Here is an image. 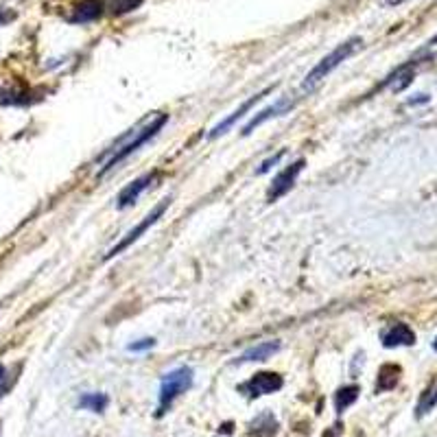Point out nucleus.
<instances>
[{"label":"nucleus","instance_id":"obj_6","mask_svg":"<svg viewBox=\"0 0 437 437\" xmlns=\"http://www.w3.org/2000/svg\"><path fill=\"white\" fill-rule=\"evenodd\" d=\"M304 164H306L304 160H295L291 167H286L284 171H280L276 177H273V182L267 190V201L269 203H276L280 197H284L286 193H289L295 184V180H297V175L304 171Z\"/></svg>","mask_w":437,"mask_h":437},{"label":"nucleus","instance_id":"obj_22","mask_svg":"<svg viewBox=\"0 0 437 437\" xmlns=\"http://www.w3.org/2000/svg\"><path fill=\"white\" fill-rule=\"evenodd\" d=\"M13 18H16V13H13V11L0 9V26H3V24H7V22H11Z\"/></svg>","mask_w":437,"mask_h":437},{"label":"nucleus","instance_id":"obj_14","mask_svg":"<svg viewBox=\"0 0 437 437\" xmlns=\"http://www.w3.org/2000/svg\"><path fill=\"white\" fill-rule=\"evenodd\" d=\"M109 405V398L105 393H97V391H88V393H81V398L77 400L79 409H86V411L92 413H103Z\"/></svg>","mask_w":437,"mask_h":437},{"label":"nucleus","instance_id":"obj_25","mask_svg":"<svg viewBox=\"0 0 437 437\" xmlns=\"http://www.w3.org/2000/svg\"><path fill=\"white\" fill-rule=\"evenodd\" d=\"M3 380H7V370H5V365L0 363V382H3Z\"/></svg>","mask_w":437,"mask_h":437},{"label":"nucleus","instance_id":"obj_8","mask_svg":"<svg viewBox=\"0 0 437 437\" xmlns=\"http://www.w3.org/2000/svg\"><path fill=\"white\" fill-rule=\"evenodd\" d=\"M154 180H156V173H147V175L138 177V180H133L131 184H127V186L118 193L116 206H118L120 210H125V208L133 206V203L138 201V197L145 193V190L154 184Z\"/></svg>","mask_w":437,"mask_h":437},{"label":"nucleus","instance_id":"obj_21","mask_svg":"<svg viewBox=\"0 0 437 437\" xmlns=\"http://www.w3.org/2000/svg\"><path fill=\"white\" fill-rule=\"evenodd\" d=\"M282 156H284V151H278L276 156H271V158H267V160H265V162L261 164V167H258V171H256V173H258V175H265V173H269V171H271V169H273V167H276V164H278V162L282 160Z\"/></svg>","mask_w":437,"mask_h":437},{"label":"nucleus","instance_id":"obj_3","mask_svg":"<svg viewBox=\"0 0 437 437\" xmlns=\"http://www.w3.org/2000/svg\"><path fill=\"white\" fill-rule=\"evenodd\" d=\"M361 46H363V39H361V37H350V39H346L344 44H339L335 50H331V53L326 55V57H322V59L315 64V68H313V71L306 75L302 88H304V90H315V88L322 84V81L335 71V68H339L346 59H350L352 55L357 53Z\"/></svg>","mask_w":437,"mask_h":437},{"label":"nucleus","instance_id":"obj_13","mask_svg":"<svg viewBox=\"0 0 437 437\" xmlns=\"http://www.w3.org/2000/svg\"><path fill=\"white\" fill-rule=\"evenodd\" d=\"M413 66H416V64H405V66H400L398 71L391 73V75L385 79V84H382V88H391L393 92L405 90V88L413 81Z\"/></svg>","mask_w":437,"mask_h":437},{"label":"nucleus","instance_id":"obj_18","mask_svg":"<svg viewBox=\"0 0 437 437\" xmlns=\"http://www.w3.org/2000/svg\"><path fill=\"white\" fill-rule=\"evenodd\" d=\"M435 405H437V385L429 387L425 393H422V398H420V402H418V407H416V416H418V418L427 416Z\"/></svg>","mask_w":437,"mask_h":437},{"label":"nucleus","instance_id":"obj_1","mask_svg":"<svg viewBox=\"0 0 437 437\" xmlns=\"http://www.w3.org/2000/svg\"><path fill=\"white\" fill-rule=\"evenodd\" d=\"M167 122H169V114H156L145 127L120 136V138L116 140V145L109 147L107 151L101 156V160H105V164H103V169L99 171V175H105L107 171H112L116 164H120L125 158H129L133 151H138L142 145H147L151 138H156Z\"/></svg>","mask_w":437,"mask_h":437},{"label":"nucleus","instance_id":"obj_9","mask_svg":"<svg viewBox=\"0 0 437 437\" xmlns=\"http://www.w3.org/2000/svg\"><path fill=\"white\" fill-rule=\"evenodd\" d=\"M380 341L385 348H398V346H413L416 344V333L407 324L398 322L391 324L387 331L380 333Z\"/></svg>","mask_w":437,"mask_h":437},{"label":"nucleus","instance_id":"obj_19","mask_svg":"<svg viewBox=\"0 0 437 437\" xmlns=\"http://www.w3.org/2000/svg\"><path fill=\"white\" fill-rule=\"evenodd\" d=\"M142 0H112V13H127L133 11L136 7H140Z\"/></svg>","mask_w":437,"mask_h":437},{"label":"nucleus","instance_id":"obj_24","mask_svg":"<svg viewBox=\"0 0 437 437\" xmlns=\"http://www.w3.org/2000/svg\"><path fill=\"white\" fill-rule=\"evenodd\" d=\"M9 387H11V385H9V382H5V380H3V382H0V400H3V398H5V396H7Z\"/></svg>","mask_w":437,"mask_h":437},{"label":"nucleus","instance_id":"obj_10","mask_svg":"<svg viewBox=\"0 0 437 437\" xmlns=\"http://www.w3.org/2000/svg\"><path fill=\"white\" fill-rule=\"evenodd\" d=\"M293 105H295V101H291V99H280L278 103H273V105L265 107L263 112H258V114L248 122V125L243 127V136H250L256 127H261L263 122H267V120H271V118H276V116L286 114Z\"/></svg>","mask_w":437,"mask_h":437},{"label":"nucleus","instance_id":"obj_5","mask_svg":"<svg viewBox=\"0 0 437 437\" xmlns=\"http://www.w3.org/2000/svg\"><path fill=\"white\" fill-rule=\"evenodd\" d=\"M284 385V380L276 372H258L250 380H245L243 385H239V391L248 393L250 398H261V396H269L280 391Z\"/></svg>","mask_w":437,"mask_h":437},{"label":"nucleus","instance_id":"obj_2","mask_svg":"<svg viewBox=\"0 0 437 437\" xmlns=\"http://www.w3.org/2000/svg\"><path fill=\"white\" fill-rule=\"evenodd\" d=\"M193 382H195V372H193V367H188V365H180V367H175V370L164 374L162 382H160L156 418L167 416L171 411L173 402L193 387Z\"/></svg>","mask_w":437,"mask_h":437},{"label":"nucleus","instance_id":"obj_12","mask_svg":"<svg viewBox=\"0 0 437 437\" xmlns=\"http://www.w3.org/2000/svg\"><path fill=\"white\" fill-rule=\"evenodd\" d=\"M278 350H280V344H278V341H263V344H258V346H254V348H250V350H245L234 363L241 365V363L267 361V359H271Z\"/></svg>","mask_w":437,"mask_h":437},{"label":"nucleus","instance_id":"obj_15","mask_svg":"<svg viewBox=\"0 0 437 437\" xmlns=\"http://www.w3.org/2000/svg\"><path fill=\"white\" fill-rule=\"evenodd\" d=\"M359 387L357 385H346V387H339L337 393H335V411L341 416L346 411V409H350L354 402H357L359 398Z\"/></svg>","mask_w":437,"mask_h":437},{"label":"nucleus","instance_id":"obj_23","mask_svg":"<svg viewBox=\"0 0 437 437\" xmlns=\"http://www.w3.org/2000/svg\"><path fill=\"white\" fill-rule=\"evenodd\" d=\"M420 103H429V97H427V94H418V99H411V101H409V105H420Z\"/></svg>","mask_w":437,"mask_h":437},{"label":"nucleus","instance_id":"obj_7","mask_svg":"<svg viewBox=\"0 0 437 437\" xmlns=\"http://www.w3.org/2000/svg\"><path fill=\"white\" fill-rule=\"evenodd\" d=\"M273 88H276V86H269V88L261 90L258 94H254V97H250V99L245 101V103H243L239 109H234V112H232L230 116H225L221 122H218V125H214V127L210 129V133H208V138H210V140H214V138H218V136L227 133V131H230V127H234L236 122H239V120H241L245 114H248V112H250V109H252L256 103H261V101L267 97V94H271V92H273Z\"/></svg>","mask_w":437,"mask_h":437},{"label":"nucleus","instance_id":"obj_11","mask_svg":"<svg viewBox=\"0 0 437 437\" xmlns=\"http://www.w3.org/2000/svg\"><path fill=\"white\" fill-rule=\"evenodd\" d=\"M103 0H81V3L73 9V16L68 18L73 24H88L103 16Z\"/></svg>","mask_w":437,"mask_h":437},{"label":"nucleus","instance_id":"obj_17","mask_svg":"<svg viewBox=\"0 0 437 437\" xmlns=\"http://www.w3.org/2000/svg\"><path fill=\"white\" fill-rule=\"evenodd\" d=\"M398 374H400V370L396 365H385V367H382L380 376H378V382H376V393L393 389L396 382H398Z\"/></svg>","mask_w":437,"mask_h":437},{"label":"nucleus","instance_id":"obj_20","mask_svg":"<svg viewBox=\"0 0 437 437\" xmlns=\"http://www.w3.org/2000/svg\"><path fill=\"white\" fill-rule=\"evenodd\" d=\"M156 346V339L154 337H145V339H138V341H133V344L127 346L129 352H147V350H151Z\"/></svg>","mask_w":437,"mask_h":437},{"label":"nucleus","instance_id":"obj_26","mask_svg":"<svg viewBox=\"0 0 437 437\" xmlns=\"http://www.w3.org/2000/svg\"><path fill=\"white\" fill-rule=\"evenodd\" d=\"M400 3H405V0H387V5H400Z\"/></svg>","mask_w":437,"mask_h":437},{"label":"nucleus","instance_id":"obj_16","mask_svg":"<svg viewBox=\"0 0 437 437\" xmlns=\"http://www.w3.org/2000/svg\"><path fill=\"white\" fill-rule=\"evenodd\" d=\"M252 433H256L258 437H271V435H276V431H278V420L273 418V413H269V411H265V413H261L258 416L254 422H252Z\"/></svg>","mask_w":437,"mask_h":437},{"label":"nucleus","instance_id":"obj_27","mask_svg":"<svg viewBox=\"0 0 437 437\" xmlns=\"http://www.w3.org/2000/svg\"><path fill=\"white\" fill-rule=\"evenodd\" d=\"M433 350L437 352V337H435V341H433Z\"/></svg>","mask_w":437,"mask_h":437},{"label":"nucleus","instance_id":"obj_28","mask_svg":"<svg viewBox=\"0 0 437 437\" xmlns=\"http://www.w3.org/2000/svg\"><path fill=\"white\" fill-rule=\"evenodd\" d=\"M431 44H437V37H433V39H431Z\"/></svg>","mask_w":437,"mask_h":437},{"label":"nucleus","instance_id":"obj_4","mask_svg":"<svg viewBox=\"0 0 437 437\" xmlns=\"http://www.w3.org/2000/svg\"><path fill=\"white\" fill-rule=\"evenodd\" d=\"M169 206H171V197L162 199V201L158 203V206H156L151 212H149V214L142 218V221H140L138 225H136V227H131V230L127 232V234L122 236V239H120V241L114 245V248H112V250H109V252L105 254V261H112L114 256H118V254H122V252H125L127 248H131V245H133L136 241H138V239L145 234V232H147L149 227H151V225H156V223L160 221V218H162V214L167 212V208H169Z\"/></svg>","mask_w":437,"mask_h":437}]
</instances>
